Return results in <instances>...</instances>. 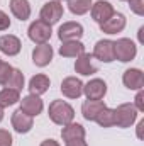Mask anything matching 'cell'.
<instances>
[{
  "instance_id": "cell-1",
  "label": "cell",
  "mask_w": 144,
  "mask_h": 146,
  "mask_svg": "<svg viewBox=\"0 0 144 146\" xmlns=\"http://www.w3.org/2000/svg\"><path fill=\"white\" fill-rule=\"evenodd\" d=\"M48 115L53 124L66 126L75 121V109L66 100H53L48 107Z\"/></svg>"
},
{
  "instance_id": "cell-2",
  "label": "cell",
  "mask_w": 144,
  "mask_h": 146,
  "mask_svg": "<svg viewBox=\"0 0 144 146\" xmlns=\"http://www.w3.org/2000/svg\"><path fill=\"white\" fill-rule=\"evenodd\" d=\"M137 115L139 112L137 109L131 104V102H126V104H120L114 109V119H115V126L120 127V129H127L131 127L136 121H137Z\"/></svg>"
},
{
  "instance_id": "cell-3",
  "label": "cell",
  "mask_w": 144,
  "mask_h": 146,
  "mask_svg": "<svg viewBox=\"0 0 144 146\" xmlns=\"http://www.w3.org/2000/svg\"><path fill=\"white\" fill-rule=\"evenodd\" d=\"M114 56L120 63H129L137 56V46L129 37H120L114 41Z\"/></svg>"
},
{
  "instance_id": "cell-4",
  "label": "cell",
  "mask_w": 144,
  "mask_h": 146,
  "mask_svg": "<svg viewBox=\"0 0 144 146\" xmlns=\"http://www.w3.org/2000/svg\"><path fill=\"white\" fill-rule=\"evenodd\" d=\"M63 14H65L63 3H61L59 0H49V2H46V3L42 5V9H41V12H39V19H41L42 22H46L48 26L53 27L54 24H58V22L61 21Z\"/></svg>"
},
{
  "instance_id": "cell-5",
  "label": "cell",
  "mask_w": 144,
  "mask_h": 146,
  "mask_svg": "<svg viewBox=\"0 0 144 146\" xmlns=\"http://www.w3.org/2000/svg\"><path fill=\"white\" fill-rule=\"evenodd\" d=\"M53 34L51 26H48L46 22H42L41 19H37L34 22H31L29 29H27V36L34 44H46Z\"/></svg>"
},
{
  "instance_id": "cell-6",
  "label": "cell",
  "mask_w": 144,
  "mask_h": 146,
  "mask_svg": "<svg viewBox=\"0 0 144 146\" xmlns=\"http://www.w3.org/2000/svg\"><path fill=\"white\" fill-rule=\"evenodd\" d=\"M83 95L87 100H104L107 95V83L102 78H92L90 82L83 83Z\"/></svg>"
},
{
  "instance_id": "cell-7",
  "label": "cell",
  "mask_w": 144,
  "mask_h": 146,
  "mask_svg": "<svg viewBox=\"0 0 144 146\" xmlns=\"http://www.w3.org/2000/svg\"><path fill=\"white\" fill-rule=\"evenodd\" d=\"M114 14H115V9H114V5L110 2H107V0H97L95 3H92L90 15H92V19L98 26L104 24L107 19H110Z\"/></svg>"
},
{
  "instance_id": "cell-8",
  "label": "cell",
  "mask_w": 144,
  "mask_h": 146,
  "mask_svg": "<svg viewBox=\"0 0 144 146\" xmlns=\"http://www.w3.org/2000/svg\"><path fill=\"white\" fill-rule=\"evenodd\" d=\"M92 56L97 58L102 63H112L115 60V56H114V41H110V39H100V41H97L95 46H93Z\"/></svg>"
},
{
  "instance_id": "cell-9",
  "label": "cell",
  "mask_w": 144,
  "mask_h": 146,
  "mask_svg": "<svg viewBox=\"0 0 144 146\" xmlns=\"http://www.w3.org/2000/svg\"><path fill=\"white\" fill-rule=\"evenodd\" d=\"M59 88L66 99H80L83 95V82L78 76H66Z\"/></svg>"
},
{
  "instance_id": "cell-10",
  "label": "cell",
  "mask_w": 144,
  "mask_h": 146,
  "mask_svg": "<svg viewBox=\"0 0 144 146\" xmlns=\"http://www.w3.org/2000/svg\"><path fill=\"white\" fill-rule=\"evenodd\" d=\"M83 26L76 21H70V22H63L58 29V37L59 41H75V39H80L83 36Z\"/></svg>"
},
{
  "instance_id": "cell-11",
  "label": "cell",
  "mask_w": 144,
  "mask_h": 146,
  "mask_svg": "<svg viewBox=\"0 0 144 146\" xmlns=\"http://www.w3.org/2000/svg\"><path fill=\"white\" fill-rule=\"evenodd\" d=\"M10 122H12V127H14L15 133H19V134H27V133L32 129V126H34V117H31V115H27L26 112H22L20 109H17L12 114Z\"/></svg>"
},
{
  "instance_id": "cell-12",
  "label": "cell",
  "mask_w": 144,
  "mask_h": 146,
  "mask_svg": "<svg viewBox=\"0 0 144 146\" xmlns=\"http://www.w3.org/2000/svg\"><path fill=\"white\" fill-rule=\"evenodd\" d=\"M122 83L129 90H143L144 88V73L141 68H129L122 75Z\"/></svg>"
},
{
  "instance_id": "cell-13",
  "label": "cell",
  "mask_w": 144,
  "mask_h": 146,
  "mask_svg": "<svg viewBox=\"0 0 144 146\" xmlns=\"http://www.w3.org/2000/svg\"><path fill=\"white\" fill-rule=\"evenodd\" d=\"M53 54H54V51H53V46L49 42L37 44L36 48L32 49V61H34L36 66L44 68V66H48L53 61Z\"/></svg>"
},
{
  "instance_id": "cell-14",
  "label": "cell",
  "mask_w": 144,
  "mask_h": 146,
  "mask_svg": "<svg viewBox=\"0 0 144 146\" xmlns=\"http://www.w3.org/2000/svg\"><path fill=\"white\" fill-rule=\"evenodd\" d=\"M19 102H20V107L19 109L22 110V112H26L27 115H31V117L39 115L42 112V109H44V102H42V99L39 95L29 94V95L22 97V100H19Z\"/></svg>"
},
{
  "instance_id": "cell-15",
  "label": "cell",
  "mask_w": 144,
  "mask_h": 146,
  "mask_svg": "<svg viewBox=\"0 0 144 146\" xmlns=\"http://www.w3.org/2000/svg\"><path fill=\"white\" fill-rule=\"evenodd\" d=\"M126 24H127L126 15L120 14V12H115L110 19H107L104 24H100V31L105 33V34H110V36L119 34V33H122L126 29Z\"/></svg>"
},
{
  "instance_id": "cell-16",
  "label": "cell",
  "mask_w": 144,
  "mask_h": 146,
  "mask_svg": "<svg viewBox=\"0 0 144 146\" xmlns=\"http://www.w3.org/2000/svg\"><path fill=\"white\" fill-rule=\"evenodd\" d=\"M22 49L20 39L14 34H3L0 36V51L7 56H17Z\"/></svg>"
},
{
  "instance_id": "cell-17",
  "label": "cell",
  "mask_w": 144,
  "mask_h": 146,
  "mask_svg": "<svg viewBox=\"0 0 144 146\" xmlns=\"http://www.w3.org/2000/svg\"><path fill=\"white\" fill-rule=\"evenodd\" d=\"M92 60H93V56L90 53H81L75 61V72L78 75H81V76H90V75L97 73L98 68L93 65Z\"/></svg>"
},
{
  "instance_id": "cell-18",
  "label": "cell",
  "mask_w": 144,
  "mask_h": 146,
  "mask_svg": "<svg viewBox=\"0 0 144 146\" xmlns=\"http://www.w3.org/2000/svg\"><path fill=\"white\" fill-rule=\"evenodd\" d=\"M9 7H10V12L15 19H19L20 22L27 21L32 14V7H31V2L29 0H10L9 2Z\"/></svg>"
},
{
  "instance_id": "cell-19",
  "label": "cell",
  "mask_w": 144,
  "mask_h": 146,
  "mask_svg": "<svg viewBox=\"0 0 144 146\" xmlns=\"http://www.w3.org/2000/svg\"><path fill=\"white\" fill-rule=\"evenodd\" d=\"M49 87H51V80H49V76L48 75H44V73H37L34 75L31 80H29V92L32 94V95H42V94H46L48 90H49Z\"/></svg>"
},
{
  "instance_id": "cell-20",
  "label": "cell",
  "mask_w": 144,
  "mask_h": 146,
  "mask_svg": "<svg viewBox=\"0 0 144 146\" xmlns=\"http://www.w3.org/2000/svg\"><path fill=\"white\" fill-rule=\"evenodd\" d=\"M58 53L63 56V58H78L81 53H85V44L80 41V39H75V41H63Z\"/></svg>"
},
{
  "instance_id": "cell-21",
  "label": "cell",
  "mask_w": 144,
  "mask_h": 146,
  "mask_svg": "<svg viewBox=\"0 0 144 146\" xmlns=\"http://www.w3.org/2000/svg\"><path fill=\"white\" fill-rule=\"evenodd\" d=\"M85 136H87L85 127L81 124L75 122V121L70 122V124H66V126H63V129H61V139L65 143L75 141V139H85Z\"/></svg>"
},
{
  "instance_id": "cell-22",
  "label": "cell",
  "mask_w": 144,
  "mask_h": 146,
  "mask_svg": "<svg viewBox=\"0 0 144 146\" xmlns=\"http://www.w3.org/2000/svg\"><path fill=\"white\" fill-rule=\"evenodd\" d=\"M104 107H107V104H105L104 100H85V102L81 104V114H83V117H85L87 121L95 122L98 112L104 109Z\"/></svg>"
},
{
  "instance_id": "cell-23",
  "label": "cell",
  "mask_w": 144,
  "mask_h": 146,
  "mask_svg": "<svg viewBox=\"0 0 144 146\" xmlns=\"http://www.w3.org/2000/svg\"><path fill=\"white\" fill-rule=\"evenodd\" d=\"M19 100H20V92L12 90V88H7V87L0 90V107L2 109H7L10 106H15Z\"/></svg>"
},
{
  "instance_id": "cell-24",
  "label": "cell",
  "mask_w": 144,
  "mask_h": 146,
  "mask_svg": "<svg viewBox=\"0 0 144 146\" xmlns=\"http://www.w3.org/2000/svg\"><path fill=\"white\" fill-rule=\"evenodd\" d=\"M24 83H26L24 73L20 72V70H17V68H14V70H12V73H10V76H9V80H7V83H5L3 87L20 92V90L24 88Z\"/></svg>"
},
{
  "instance_id": "cell-25",
  "label": "cell",
  "mask_w": 144,
  "mask_h": 146,
  "mask_svg": "<svg viewBox=\"0 0 144 146\" xmlns=\"http://www.w3.org/2000/svg\"><path fill=\"white\" fill-rule=\"evenodd\" d=\"M93 0H68V9L75 15H85L90 12Z\"/></svg>"
},
{
  "instance_id": "cell-26",
  "label": "cell",
  "mask_w": 144,
  "mask_h": 146,
  "mask_svg": "<svg viewBox=\"0 0 144 146\" xmlns=\"http://www.w3.org/2000/svg\"><path fill=\"white\" fill-rule=\"evenodd\" d=\"M95 122L100 126V127H112L115 126V119H114V109L110 107H104V109L98 112Z\"/></svg>"
},
{
  "instance_id": "cell-27",
  "label": "cell",
  "mask_w": 144,
  "mask_h": 146,
  "mask_svg": "<svg viewBox=\"0 0 144 146\" xmlns=\"http://www.w3.org/2000/svg\"><path fill=\"white\" fill-rule=\"evenodd\" d=\"M12 70H14V66H12L10 63L0 61V85H5V83H7V80H9Z\"/></svg>"
},
{
  "instance_id": "cell-28",
  "label": "cell",
  "mask_w": 144,
  "mask_h": 146,
  "mask_svg": "<svg viewBox=\"0 0 144 146\" xmlns=\"http://www.w3.org/2000/svg\"><path fill=\"white\" fill-rule=\"evenodd\" d=\"M127 2H129L131 10H132L136 15L143 17L144 15V0H127Z\"/></svg>"
},
{
  "instance_id": "cell-29",
  "label": "cell",
  "mask_w": 144,
  "mask_h": 146,
  "mask_svg": "<svg viewBox=\"0 0 144 146\" xmlns=\"http://www.w3.org/2000/svg\"><path fill=\"white\" fill-rule=\"evenodd\" d=\"M12 145H14L12 134L7 129H0V146H12Z\"/></svg>"
},
{
  "instance_id": "cell-30",
  "label": "cell",
  "mask_w": 144,
  "mask_h": 146,
  "mask_svg": "<svg viewBox=\"0 0 144 146\" xmlns=\"http://www.w3.org/2000/svg\"><path fill=\"white\" fill-rule=\"evenodd\" d=\"M137 112H144V92L143 90H137V94H136V99H134V104H132Z\"/></svg>"
},
{
  "instance_id": "cell-31",
  "label": "cell",
  "mask_w": 144,
  "mask_h": 146,
  "mask_svg": "<svg viewBox=\"0 0 144 146\" xmlns=\"http://www.w3.org/2000/svg\"><path fill=\"white\" fill-rule=\"evenodd\" d=\"M9 27H10V17L3 10H0V33L2 31H7Z\"/></svg>"
},
{
  "instance_id": "cell-32",
  "label": "cell",
  "mask_w": 144,
  "mask_h": 146,
  "mask_svg": "<svg viewBox=\"0 0 144 146\" xmlns=\"http://www.w3.org/2000/svg\"><path fill=\"white\" fill-rule=\"evenodd\" d=\"M66 146H88V143L85 141V139H75V141H68V143H65Z\"/></svg>"
},
{
  "instance_id": "cell-33",
  "label": "cell",
  "mask_w": 144,
  "mask_h": 146,
  "mask_svg": "<svg viewBox=\"0 0 144 146\" xmlns=\"http://www.w3.org/2000/svg\"><path fill=\"white\" fill-rule=\"evenodd\" d=\"M39 146H61V145H59L56 139H44Z\"/></svg>"
},
{
  "instance_id": "cell-34",
  "label": "cell",
  "mask_w": 144,
  "mask_h": 146,
  "mask_svg": "<svg viewBox=\"0 0 144 146\" xmlns=\"http://www.w3.org/2000/svg\"><path fill=\"white\" fill-rule=\"evenodd\" d=\"M143 127H144V119H141L137 122V138L139 139H143Z\"/></svg>"
},
{
  "instance_id": "cell-35",
  "label": "cell",
  "mask_w": 144,
  "mask_h": 146,
  "mask_svg": "<svg viewBox=\"0 0 144 146\" xmlns=\"http://www.w3.org/2000/svg\"><path fill=\"white\" fill-rule=\"evenodd\" d=\"M2 121H3V109L0 107V122H2Z\"/></svg>"
},
{
  "instance_id": "cell-36",
  "label": "cell",
  "mask_w": 144,
  "mask_h": 146,
  "mask_svg": "<svg viewBox=\"0 0 144 146\" xmlns=\"http://www.w3.org/2000/svg\"><path fill=\"white\" fill-rule=\"evenodd\" d=\"M120 2H127V0H120Z\"/></svg>"
},
{
  "instance_id": "cell-37",
  "label": "cell",
  "mask_w": 144,
  "mask_h": 146,
  "mask_svg": "<svg viewBox=\"0 0 144 146\" xmlns=\"http://www.w3.org/2000/svg\"><path fill=\"white\" fill-rule=\"evenodd\" d=\"M59 2H63V0H59Z\"/></svg>"
},
{
  "instance_id": "cell-38",
  "label": "cell",
  "mask_w": 144,
  "mask_h": 146,
  "mask_svg": "<svg viewBox=\"0 0 144 146\" xmlns=\"http://www.w3.org/2000/svg\"><path fill=\"white\" fill-rule=\"evenodd\" d=\"M0 61H2V60H0Z\"/></svg>"
}]
</instances>
